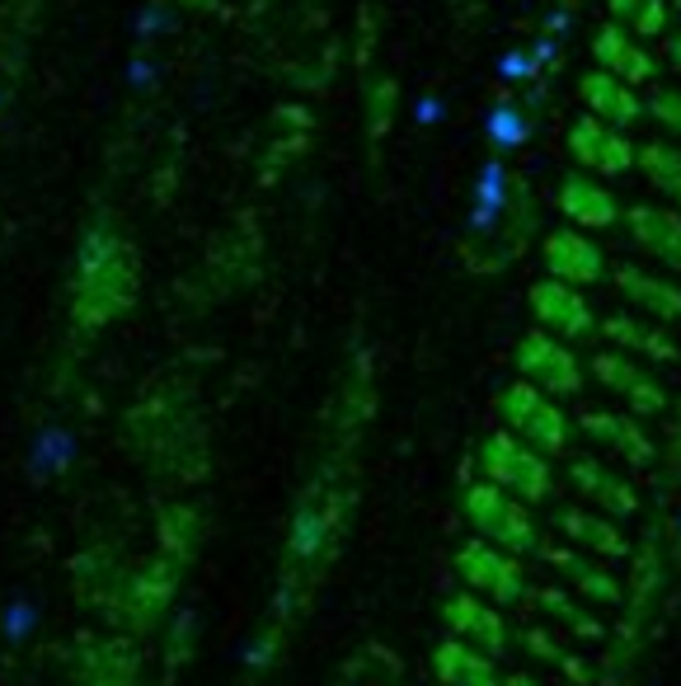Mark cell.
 I'll return each instance as SVG.
<instances>
[{"instance_id": "1", "label": "cell", "mask_w": 681, "mask_h": 686, "mask_svg": "<svg viewBox=\"0 0 681 686\" xmlns=\"http://www.w3.org/2000/svg\"><path fill=\"white\" fill-rule=\"evenodd\" d=\"M128 443L136 456L174 480H198L207 470V447L198 428V404L188 381H161L151 385L128 410Z\"/></svg>"}, {"instance_id": "2", "label": "cell", "mask_w": 681, "mask_h": 686, "mask_svg": "<svg viewBox=\"0 0 681 686\" xmlns=\"http://www.w3.org/2000/svg\"><path fill=\"white\" fill-rule=\"evenodd\" d=\"M136 254L109 221H95L85 231L76 263H72V315L80 329H103L136 302Z\"/></svg>"}, {"instance_id": "3", "label": "cell", "mask_w": 681, "mask_h": 686, "mask_svg": "<svg viewBox=\"0 0 681 686\" xmlns=\"http://www.w3.org/2000/svg\"><path fill=\"white\" fill-rule=\"evenodd\" d=\"M630 588H625V621L616 630V644H611V667L625 673V667L635 663L639 654V640H644V621H649V611L658 607V592L668 584V526H653V532H644V541L635 545L630 555Z\"/></svg>"}, {"instance_id": "4", "label": "cell", "mask_w": 681, "mask_h": 686, "mask_svg": "<svg viewBox=\"0 0 681 686\" xmlns=\"http://www.w3.org/2000/svg\"><path fill=\"white\" fill-rule=\"evenodd\" d=\"M461 513L465 522L475 526V536L503 545V551L513 555H540V526L531 518V503H521L517 494H508V489H498L494 480H475L465 484L461 494Z\"/></svg>"}, {"instance_id": "5", "label": "cell", "mask_w": 681, "mask_h": 686, "mask_svg": "<svg viewBox=\"0 0 681 686\" xmlns=\"http://www.w3.org/2000/svg\"><path fill=\"white\" fill-rule=\"evenodd\" d=\"M498 424L517 433L521 443H531L536 451H546V456H564L569 443H573V418L564 414V404L546 395L540 385L531 381H513V385H503L498 391Z\"/></svg>"}, {"instance_id": "6", "label": "cell", "mask_w": 681, "mask_h": 686, "mask_svg": "<svg viewBox=\"0 0 681 686\" xmlns=\"http://www.w3.org/2000/svg\"><path fill=\"white\" fill-rule=\"evenodd\" d=\"M480 475L494 480L498 489H508L521 503H546L554 494V466L546 451H536L531 443H521L517 433L494 428L480 443Z\"/></svg>"}, {"instance_id": "7", "label": "cell", "mask_w": 681, "mask_h": 686, "mask_svg": "<svg viewBox=\"0 0 681 686\" xmlns=\"http://www.w3.org/2000/svg\"><path fill=\"white\" fill-rule=\"evenodd\" d=\"M579 344H569V339H560V334H550V329H527L517 339V353H513V362H517V377L521 381H531V385H540L546 395H554V400H573V395H583V385H587V367H583V358L573 353Z\"/></svg>"}, {"instance_id": "8", "label": "cell", "mask_w": 681, "mask_h": 686, "mask_svg": "<svg viewBox=\"0 0 681 686\" xmlns=\"http://www.w3.org/2000/svg\"><path fill=\"white\" fill-rule=\"evenodd\" d=\"M179 574H184V559H174L169 551H155L151 559L136 574L122 578V588L113 597V616L132 635H146V630L161 625V616L174 602V588H179Z\"/></svg>"}, {"instance_id": "9", "label": "cell", "mask_w": 681, "mask_h": 686, "mask_svg": "<svg viewBox=\"0 0 681 686\" xmlns=\"http://www.w3.org/2000/svg\"><path fill=\"white\" fill-rule=\"evenodd\" d=\"M457 578L470 592H480V597H488V602H498V607H517V602H527V597H531L521 555L503 551V545L484 541V536H470L457 551Z\"/></svg>"}, {"instance_id": "10", "label": "cell", "mask_w": 681, "mask_h": 686, "mask_svg": "<svg viewBox=\"0 0 681 686\" xmlns=\"http://www.w3.org/2000/svg\"><path fill=\"white\" fill-rule=\"evenodd\" d=\"M592 381L602 385V391L616 395L625 410L639 414V418H662L668 414V385H662L653 372H649V362L635 358V353H620V348H606V353H592Z\"/></svg>"}, {"instance_id": "11", "label": "cell", "mask_w": 681, "mask_h": 686, "mask_svg": "<svg viewBox=\"0 0 681 686\" xmlns=\"http://www.w3.org/2000/svg\"><path fill=\"white\" fill-rule=\"evenodd\" d=\"M527 306H531L540 329L560 334V339H569V344H587V339H597L602 334V315L592 311L587 287L560 283V277H550V273L540 277V283H531Z\"/></svg>"}, {"instance_id": "12", "label": "cell", "mask_w": 681, "mask_h": 686, "mask_svg": "<svg viewBox=\"0 0 681 686\" xmlns=\"http://www.w3.org/2000/svg\"><path fill=\"white\" fill-rule=\"evenodd\" d=\"M569 155L573 165L597 174V179H620V174L639 170V142H630L625 128H611L592 113L569 122Z\"/></svg>"}, {"instance_id": "13", "label": "cell", "mask_w": 681, "mask_h": 686, "mask_svg": "<svg viewBox=\"0 0 681 686\" xmlns=\"http://www.w3.org/2000/svg\"><path fill=\"white\" fill-rule=\"evenodd\" d=\"M343 513H348V494H334V489L306 494V503L296 508L292 532H287V565L301 569V565H316V559H325L334 551Z\"/></svg>"}, {"instance_id": "14", "label": "cell", "mask_w": 681, "mask_h": 686, "mask_svg": "<svg viewBox=\"0 0 681 686\" xmlns=\"http://www.w3.org/2000/svg\"><path fill=\"white\" fill-rule=\"evenodd\" d=\"M540 559L560 574V584L569 592H579L583 602L592 607H625V578L611 574V559H597V555H587L579 551V545H540Z\"/></svg>"}, {"instance_id": "15", "label": "cell", "mask_w": 681, "mask_h": 686, "mask_svg": "<svg viewBox=\"0 0 681 686\" xmlns=\"http://www.w3.org/2000/svg\"><path fill=\"white\" fill-rule=\"evenodd\" d=\"M579 428L587 433V443H597L602 451H611L625 466H635V470H653L658 466L653 433L644 428V418L630 414V410H583Z\"/></svg>"}, {"instance_id": "16", "label": "cell", "mask_w": 681, "mask_h": 686, "mask_svg": "<svg viewBox=\"0 0 681 686\" xmlns=\"http://www.w3.org/2000/svg\"><path fill=\"white\" fill-rule=\"evenodd\" d=\"M540 263H546L550 277L573 283V287H597L611 273L606 250L592 240V231H579V226H560V231H550L540 240Z\"/></svg>"}, {"instance_id": "17", "label": "cell", "mask_w": 681, "mask_h": 686, "mask_svg": "<svg viewBox=\"0 0 681 686\" xmlns=\"http://www.w3.org/2000/svg\"><path fill=\"white\" fill-rule=\"evenodd\" d=\"M569 484H573V494H579L587 508L611 513L616 522L635 518L639 508H644V499H639V489H635L630 475L616 470V466H606L602 456H573V461H569Z\"/></svg>"}, {"instance_id": "18", "label": "cell", "mask_w": 681, "mask_h": 686, "mask_svg": "<svg viewBox=\"0 0 681 686\" xmlns=\"http://www.w3.org/2000/svg\"><path fill=\"white\" fill-rule=\"evenodd\" d=\"M554 207H560L564 221L579 226V231H611V226L625 221V207L616 193H611V184L587 170L564 174L560 188H554Z\"/></svg>"}, {"instance_id": "19", "label": "cell", "mask_w": 681, "mask_h": 686, "mask_svg": "<svg viewBox=\"0 0 681 686\" xmlns=\"http://www.w3.org/2000/svg\"><path fill=\"white\" fill-rule=\"evenodd\" d=\"M625 231H630L635 250L649 254L662 273H681V207L630 203L625 207Z\"/></svg>"}, {"instance_id": "20", "label": "cell", "mask_w": 681, "mask_h": 686, "mask_svg": "<svg viewBox=\"0 0 681 686\" xmlns=\"http://www.w3.org/2000/svg\"><path fill=\"white\" fill-rule=\"evenodd\" d=\"M442 621H447V630L457 640H465V644H475V649H484V654H503L508 649V640H513V630H508V616H503V607L498 602H488V597H480V592H457V597H447L442 602Z\"/></svg>"}, {"instance_id": "21", "label": "cell", "mask_w": 681, "mask_h": 686, "mask_svg": "<svg viewBox=\"0 0 681 686\" xmlns=\"http://www.w3.org/2000/svg\"><path fill=\"white\" fill-rule=\"evenodd\" d=\"M554 526H560V536L569 545H579V551L597 555V559H611V565L635 555V541L625 536V526L611 518V513L587 508V503H564L560 513H554Z\"/></svg>"}, {"instance_id": "22", "label": "cell", "mask_w": 681, "mask_h": 686, "mask_svg": "<svg viewBox=\"0 0 681 686\" xmlns=\"http://www.w3.org/2000/svg\"><path fill=\"white\" fill-rule=\"evenodd\" d=\"M611 283H616L620 302L649 315L658 325H681V283L668 273H653V269H639V263H620L616 273H611Z\"/></svg>"}, {"instance_id": "23", "label": "cell", "mask_w": 681, "mask_h": 686, "mask_svg": "<svg viewBox=\"0 0 681 686\" xmlns=\"http://www.w3.org/2000/svg\"><path fill=\"white\" fill-rule=\"evenodd\" d=\"M602 339L611 348H620V353L644 358V362H677L681 358V344L672 339V329L649 320V315L630 311V306L602 315Z\"/></svg>"}, {"instance_id": "24", "label": "cell", "mask_w": 681, "mask_h": 686, "mask_svg": "<svg viewBox=\"0 0 681 686\" xmlns=\"http://www.w3.org/2000/svg\"><path fill=\"white\" fill-rule=\"evenodd\" d=\"M592 62H597L602 72H611V76L630 80L635 90L658 80V57L644 47V39H635V33L625 24H616V20L592 33Z\"/></svg>"}, {"instance_id": "25", "label": "cell", "mask_w": 681, "mask_h": 686, "mask_svg": "<svg viewBox=\"0 0 681 686\" xmlns=\"http://www.w3.org/2000/svg\"><path fill=\"white\" fill-rule=\"evenodd\" d=\"M579 99H583V109L592 118L611 122V128H625V132H630L639 118H649V109H644V95L635 90V85L620 80V76H611V72H602V66L579 80Z\"/></svg>"}, {"instance_id": "26", "label": "cell", "mask_w": 681, "mask_h": 686, "mask_svg": "<svg viewBox=\"0 0 681 686\" xmlns=\"http://www.w3.org/2000/svg\"><path fill=\"white\" fill-rule=\"evenodd\" d=\"M432 673H438V686H503L494 654H484V649L457 635L432 649Z\"/></svg>"}, {"instance_id": "27", "label": "cell", "mask_w": 681, "mask_h": 686, "mask_svg": "<svg viewBox=\"0 0 681 686\" xmlns=\"http://www.w3.org/2000/svg\"><path fill=\"white\" fill-rule=\"evenodd\" d=\"M72 686H136V654L128 640H95L72 667Z\"/></svg>"}, {"instance_id": "28", "label": "cell", "mask_w": 681, "mask_h": 686, "mask_svg": "<svg viewBox=\"0 0 681 686\" xmlns=\"http://www.w3.org/2000/svg\"><path fill=\"white\" fill-rule=\"evenodd\" d=\"M531 602L550 616L560 630H569L573 640H583V644H597V640H606V625H602V616H597V607L592 602H583L579 592H569L564 584L560 588H536L531 592Z\"/></svg>"}, {"instance_id": "29", "label": "cell", "mask_w": 681, "mask_h": 686, "mask_svg": "<svg viewBox=\"0 0 681 686\" xmlns=\"http://www.w3.org/2000/svg\"><path fill=\"white\" fill-rule=\"evenodd\" d=\"M639 170L662 198L672 207H681V142L672 137H653V142L639 146Z\"/></svg>"}, {"instance_id": "30", "label": "cell", "mask_w": 681, "mask_h": 686, "mask_svg": "<svg viewBox=\"0 0 681 686\" xmlns=\"http://www.w3.org/2000/svg\"><path fill=\"white\" fill-rule=\"evenodd\" d=\"M198 541H202V513L188 503H169L161 513V551H169L174 559H194L198 555Z\"/></svg>"}, {"instance_id": "31", "label": "cell", "mask_w": 681, "mask_h": 686, "mask_svg": "<svg viewBox=\"0 0 681 686\" xmlns=\"http://www.w3.org/2000/svg\"><path fill=\"white\" fill-rule=\"evenodd\" d=\"M521 649H527V654L536 658V663H546V667H554V673H564L569 682H592V667L579 658V654H569V649L560 644V640H554L550 635V630H540V625H531V630H521Z\"/></svg>"}, {"instance_id": "32", "label": "cell", "mask_w": 681, "mask_h": 686, "mask_svg": "<svg viewBox=\"0 0 681 686\" xmlns=\"http://www.w3.org/2000/svg\"><path fill=\"white\" fill-rule=\"evenodd\" d=\"M513 188H508V170H503L498 161H488L480 184H475V226H494V217L508 207Z\"/></svg>"}, {"instance_id": "33", "label": "cell", "mask_w": 681, "mask_h": 686, "mask_svg": "<svg viewBox=\"0 0 681 686\" xmlns=\"http://www.w3.org/2000/svg\"><path fill=\"white\" fill-rule=\"evenodd\" d=\"M635 33V39L653 43V39H668L672 33V6L668 0H639V10L630 14V24H625Z\"/></svg>"}, {"instance_id": "34", "label": "cell", "mask_w": 681, "mask_h": 686, "mask_svg": "<svg viewBox=\"0 0 681 686\" xmlns=\"http://www.w3.org/2000/svg\"><path fill=\"white\" fill-rule=\"evenodd\" d=\"M391 118H395V80L381 76L366 85V128H372V137H386Z\"/></svg>"}, {"instance_id": "35", "label": "cell", "mask_w": 681, "mask_h": 686, "mask_svg": "<svg viewBox=\"0 0 681 686\" xmlns=\"http://www.w3.org/2000/svg\"><path fill=\"white\" fill-rule=\"evenodd\" d=\"M644 109H649V118L662 128V137L681 142V90H668V85H658V90H649V99H644Z\"/></svg>"}, {"instance_id": "36", "label": "cell", "mask_w": 681, "mask_h": 686, "mask_svg": "<svg viewBox=\"0 0 681 686\" xmlns=\"http://www.w3.org/2000/svg\"><path fill=\"white\" fill-rule=\"evenodd\" d=\"M488 137H494L498 146H521V142H527V118L517 113V104H498V109L488 113Z\"/></svg>"}, {"instance_id": "37", "label": "cell", "mask_w": 681, "mask_h": 686, "mask_svg": "<svg viewBox=\"0 0 681 686\" xmlns=\"http://www.w3.org/2000/svg\"><path fill=\"white\" fill-rule=\"evenodd\" d=\"M165 29H169V6H165V0H151V6H142V10H136V20H132L136 43H151V39H161Z\"/></svg>"}, {"instance_id": "38", "label": "cell", "mask_w": 681, "mask_h": 686, "mask_svg": "<svg viewBox=\"0 0 681 686\" xmlns=\"http://www.w3.org/2000/svg\"><path fill=\"white\" fill-rule=\"evenodd\" d=\"M498 66H503V80H527V76H536V72H540L531 52H508V57H503Z\"/></svg>"}, {"instance_id": "39", "label": "cell", "mask_w": 681, "mask_h": 686, "mask_svg": "<svg viewBox=\"0 0 681 686\" xmlns=\"http://www.w3.org/2000/svg\"><path fill=\"white\" fill-rule=\"evenodd\" d=\"M662 62H668L672 72H681V33H668V39H662Z\"/></svg>"}, {"instance_id": "40", "label": "cell", "mask_w": 681, "mask_h": 686, "mask_svg": "<svg viewBox=\"0 0 681 686\" xmlns=\"http://www.w3.org/2000/svg\"><path fill=\"white\" fill-rule=\"evenodd\" d=\"M128 72H132V76H128L132 85H151V80H155V66H151L146 57H136V62L128 66Z\"/></svg>"}, {"instance_id": "41", "label": "cell", "mask_w": 681, "mask_h": 686, "mask_svg": "<svg viewBox=\"0 0 681 686\" xmlns=\"http://www.w3.org/2000/svg\"><path fill=\"white\" fill-rule=\"evenodd\" d=\"M635 10H639V0H611V20L616 24H630Z\"/></svg>"}, {"instance_id": "42", "label": "cell", "mask_w": 681, "mask_h": 686, "mask_svg": "<svg viewBox=\"0 0 681 686\" xmlns=\"http://www.w3.org/2000/svg\"><path fill=\"white\" fill-rule=\"evenodd\" d=\"M442 118V104L438 99H424V104H418V122H438Z\"/></svg>"}, {"instance_id": "43", "label": "cell", "mask_w": 681, "mask_h": 686, "mask_svg": "<svg viewBox=\"0 0 681 686\" xmlns=\"http://www.w3.org/2000/svg\"><path fill=\"white\" fill-rule=\"evenodd\" d=\"M0 99H6V90H0Z\"/></svg>"}, {"instance_id": "44", "label": "cell", "mask_w": 681, "mask_h": 686, "mask_svg": "<svg viewBox=\"0 0 681 686\" xmlns=\"http://www.w3.org/2000/svg\"><path fill=\"white\" fill-rule=\"evenodd\" d=\"M677 10H681V0H677Z\"/></svg>"}]
</instances>
